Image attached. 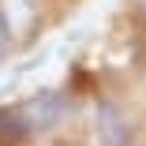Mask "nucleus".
I'll list each match as a JSON object with an SVG mask.
<instances>
[{"label":"nucleus","instance_id":"obj_1","mask_svg":"<svg viewBox=\"0 0 146 146\" xmlns=\"http://www.w3.org/2000/svg\"><path fill=\"white\" fill-rule=\"evenodd\" d=\"M19 105V116L26 124V135H45V131H56L60 124H68V116L75 112V105L68 101L64 90H34L15 101Z\"/></svg>","mask_w":146,"mask_h":146},{"label":"nucleus","instance_id":"obj_2","mask_svg":"<svg viewBox=\"0 0 146 146\" xmlns=\"http://www.w3.org/2000/svg\"><path fill=\"white\" fill-rule=\"evenodd\" d=\"M0 15L11 34V45L34 38L38 23H41V0H0Z\"/></svg>","mask_w":146,"mask_h":146},{"label":"nucleus","instance_id":"obj_3","mask_svg":"<svg viewBox=\"0 0 146 146\" xmlns=\"http://www.w3.org/2000/svg\"><path fill=\"white\" fill-rule=\"evenodd\" d=\"M94 131L101 146H131V120L116 101H98L94 109Z\"/></svg>","mask_w":146,"mask_h":146},{"label":"nucleus","instance_id":"obj_4","mask_svg":"<svg viewBox=\"0 0 146 146\" xmlns=\"http://www.w3.org/2000/svg\"><path fill=\"white\" fill-rule=\"evenodd\" d=\"M30 135H26V124L19 116V105L15 101H4L0 105V142L4 146H15V142H26Z\"/></svg>","mask_w":146,"mask_h":146},{"label":"nucleus","instance_id":"obj_5","mask_svg":"<svg viewBox=\"0 0 146 146\" xmlns=\"http://www.w3.org/2000/svg\"><path fill=\"white\" fill-rule=\"evenodd\" d=\"M11 34H8V26H4V15H0V64H4L8 60V56H11Z\"/></svg>","mask_w":146,"mask_h":146},{"label":"nucleus","instance_id":"obj_6","mask_svg":"<svg viewBox=\"0 0 146 146\" xmlns=\"http://www.w3.org/2000/svg\"><path fill=\"white\" fill-rule=\"evenodd\" d=\"M135 11H139V15L146 19V0H135Z\"/></svg>","mask_w":146,"mask_h":146}]
</instances>
